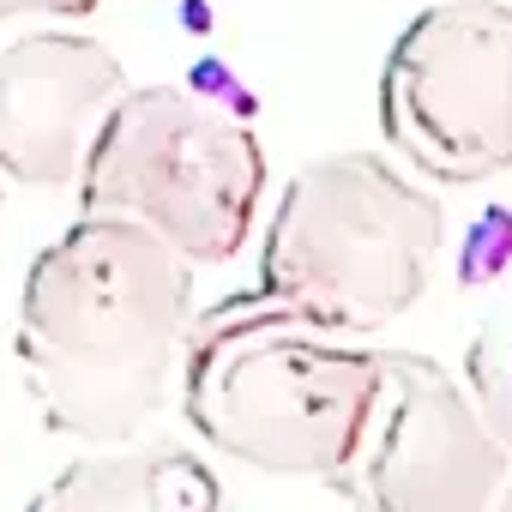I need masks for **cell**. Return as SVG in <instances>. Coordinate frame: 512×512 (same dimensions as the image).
Listing matches in <instances>:
<instances>
[{
  "instance_id": "cell-3",
  "label": "cell",
  "mask_w": 512,
  "mask_h": 512,
  "mask_svg": "<svg viewBox=\"0 0 512 512\" xmlns=\"http://www.w3.org/2000/svg\"><path fill=\"white\" fill-rule=\"evenodd\" d=\"M440 205L374 151H332L290 175L260 253V290L272 308L362 338L410 314L440 260Z\"/></svg>"
},
{
  "instance_id": "cell-7",
  "label": "cell",
  "mask_w": 512,
  "mask_h": 512,
  "mask_svg": "<svg viewBox=\"0 0 512 512\" xmlns=\"http://www.w3.org/2000/svg\"><path fill=\"white\" fill-rule=\"evenodd\" d=\"M127 91V67L85 31H31L0 49V175L67 193Z\"/></svg>"
},
{
  "instance_id": "cell-8",
  "label": "cell",
  "mask_w": 512,
  "mask_h": 512,
  "mask_svg": "<svg viewBox=\"0 0 512 512\" xmlns=\"http://www.w3.org/2000/svg\"><path fill=\"white\" fill-rule=\"evenodd\" d=\"M25 512H223V482L193 446L121 440L49 476Z\"/></svg>"
},
{
  "instance_id": "cell-9",
  "label": "cell",
  "mask_w": 512,
  "mask_h": 512,
  "mask_svg": "<svg viewBox=\"0 0 512 512\" xmlns=\"http://www.w3.org/2000/svg\"><path fill=\"white\" fill-rule=\"evenodd\" d=\"M482 416V428L506 446L512 458V308L494 314L470 344H464V380H458Z\"/></svg>"
},
{
  "instance_id": "cell-2",
  "label": "cell",
  "mask_w": 512,
  "mask_h": 512,
  "mask_svg": "<svg viewBox=\"0 0 512 512\" xmlns=\"http://www.w3.org/2000/svg\"><path fill=\"white\" fill-rule=\"evenodd\" d=\"M175 392L193 434L223 458L290 482H344L380 404V350L266 296H229L193 314Z\"/></svg>"
},
{
  "instance_id": "cell-11",
  "label": "cell",
  "mask_w": 512,
  "mask_h": 512,
  "mask_svg": "<svg viewBox=\"0 0 512 512\" xmlns=\"http://www.w3.org/2000/svg\"><path fill=\"white\" fill-rule=\"evenodd\" d=\"M488 512H512V476H506V482H500V494H494V500H488Z\"/></svg>"
},
{
  "instance_id": "cell-5",
  "label": "cell",
  "mask_w": 512,
  "mask_h": 512,
  "mask_svg": "<svg viewBox=\"0 0 512 512\" xmlns=\"http://www.w3.org/2000/svg\"><path fill=\"white\" fill-rule=\"evenodd\" d=\"M386 145L446 187L512 175V0H434L380 67Z\"/></svg>"
},
{
  "instance_id": "cell-1",
  "label": "cell",
  "mask_w": 512,
  "mask_h": 512,
  "mask_svg": "<svg viewBox=\"0 0 512 512\" xmlns=\"http://www.w3.org/2000/svg\"><path fill=\"white\" fill-rule=\"evenodd\" d=\"M193 326V266L151 229L79 211L25 272L13 356L49 434L121 446L145 434Z\"/></svg>"
},
{
  "instance_id": "cell-10",
  "label": "cell",
  "mask_w": 512,
  "mask_h": 512,
  "mask_svg": "<svg viewBox=\"0 0 512 512\" xmlns=\"http://www.w3.org/2000/svg\"><path fill=\"white\" fill-rule=\"evenodd\" d=\"M103 0H0V25L7 19H85Z\"/></svg>"
},
{
  "instance_id": "cell-4",
  "label": "cell",
  "mask_w": 512,
  "mask_h": 512,
  "mask_svg": "<svg viewBox=\"0 0 512 512\" xmlns=\"http://www.w3.org/2000/svg\"><path fill=\"white\" fill-rule=\"evenodd\" d=\"M260 193L266 151L253 127L193 85H127L79 175L85 211L151 229L187 266L235 260Z\"/></svg>"
},
{
  "instance_id": "cell-6",
  "label": "cell",
  "mask_w": 512,
  "mask_h": 512,
  "mask_svg": "<svg viewBox=\"0 0 512 512\" xmlns=\"http://www.w3.org/2000/svg\"><path fill=\"white\" fill-rule=\"evenodd\" d=\"M512 476L458 374L422 350H380V404L344 470L362 512H488Z\"/></svg>"
}]
</instances>
